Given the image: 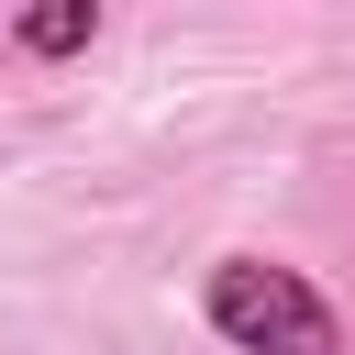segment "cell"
Returning <instances> with one entry per match:
<instances>
[{"instance_id":"obj_1","label":"cell","mask_w":355,"mask_h":355,"mask_svg":"<svg viewBox=\"0 0 355 355\" xmlns=\"http://www.w3.org/2000/svg\"><path fill=\"white\" fill-rule=\"evenodd\" d=\"M200 311H211V333L233 355H344L333 300L300 266H277V255H222L211 288H200Z\"/></svg>"},{"instance_id":"obj_2","label":"cell","mask_w":355,"mask_h":355,"mask_svg":"<svg viewBox=\"0 0 355 355\" xmlns=\"http://www.w3.org/2000/svg\"><path fill=\"white\" fill-rule=\"evenodd\" d=\"M11 33H22V44H33V55H78V44H89V33H100V11H89V0H67V11H22V22H11Z\"/></svg>"}]
</instances>
